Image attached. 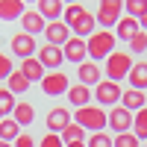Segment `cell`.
<instances>
[{"label": "cell", "mask_w": 147, "mask_h": 147, "mask_svg": "<svg viewBox=\"0 0 147 147\" xmlns=\"http://www.w3.org/2000/svg\"><path fill=\"white\" fill-rule=\"evenodd\" d=\"M12 74H15V65H12V59L6 53H0V80H9Z\"/></svg>", "instance_id": "cell-32"}, {"label": "cell", "mask_w": 147, "mask_h": 147, "mask_svg": "<svg viewBox=\"0 0 147 147\" xmlns=\"http://www.w3.org/2000/svg\"><path fill=\"white\" fill-rule=\"evenodd\" d=\"M138 32H141V27H138L136 18H121L118 27H115V38H121V41H132Z\"/></svg>", "instance_id": "cell-17"}, {"label": "cell", "mask_w": 147, "mask_h": 147, "mask_svg": "<svg viewBox=\"0 0 147 147\" xmlns=\"http://www.w3.org/2000/svg\"><path fill=\"white\" fill-rule=\"evenodd\" d=\"M6 88H9L12 94H24V91L30 88V82H27V77H24L21 71H15V74H12V77L6 80Z\"/></svg>", "instance_id": "cell-27"}, {"label": "cell", "mask_w": 147, "mask_h": 147, "mask_svg": "<svg viewBox=\"0 0 147 147\" xmlns=\"http://www.w3.org/2000/svg\"><path fill=\"white\" fill-rule=\"evenodd\" d=\"M138 27H141V30L147 32V9H144V15H141V21H138Z\"/></svg>", "instance_id": "cell-37"}, {"label": "cell", "mask_w": 147, "mask_h": 147, "mask_svg": "<svg viewBox=\"0 0 147 147\" xmlns=\"http://www.w3.org/2000/svg\"><path fill=\"white\" fill-rule=\"evenodd\" d=\"M132 136H136L138 141H141V138H147V106H144V109H138V112L132 115Z\"/></svg>", "instance_id": "cell-25"}, {"label": "cell", "mask_w": 147, "mask_h": 147, "mask_svg": "<svg viewBox=\"0 0 147 147\" xmlns=\"http://www.w3.org/2000/svg\"><path fill=\"white\" fill-rule=\"evenodd\" d=\"M65 147H85V141H74V144H65Z\"/></svg>", "instance_id": "cell-38"}, {"label": "cell", "mask_w": 147, "mask_h": 147, "mask_svg": "<svg viewBox=\"0 0 147 147\" xmlns=\"http://www.w3.org/2000/svg\"><path fill=\"white\" fill-rule=\"evenodd\" d=\"M132 56L124 53V50H115L112 56L106 59V65H103V74H106V80L109 82H121L124 77H129V71H132Z\"/></svg>", "instance_id": "cell-3"}, {"label": "cell", "mask_w": 147, "mask_h": 147, "mask_svg": "<svg viewBox=\"0 0 147 147\" xmlns=\"http://www.w3.org/2000/svg\"><path fill=\"white\" fill-rule=\"evenodd\" d=\"M0 147H12V144H6V141H0Z\"/></svg>", "instance_id": "cell-39"}, {"label": "cell", "mask_w": 147, "mask_h": 147, "mask_svg": "<svg viewBox=\"0 0 147 147\" xmlns=\"http://www.w3.org/2000/svg\"><path fill=\"white\" fill-rule=\"evenodd\" d=\"M21 24H24V32L27 35H35V32H44V27H47V21L38 15V12H24V18H21Z\"/></svg>", "instance_id": "cell-20"}, {"label": "cell", "mask_w": 147, "mask_h": 147, "mask_svg": "<svg viewBox=\"0 0 147 147\" xmlns=\"http://www.w3.org/2000/svg\"><path fill=\"white\" fill-rule=\"evenodd\" d=\"M121 106H124L127 112H132V115H136L138 109H144V106H147V97H144V91H136V88H127L124 94H121Z\"/></svg>", "instance_id": "cell-16"}, {"label": "cell", "mask_w": 147, "mask_h": 147, "mask_svg": "<svg viewBox=\"0 0 147 147\" xmlns=\"http://www.w3.org/2000/svg\"><path fill=\"white\" fill-rule=\"evenodd\" d=\"M85 147H115V138L106 136V132H91L88 141H85Z\"/></svg>", "instance_id": "cell-29"}, {"label": "cell", "mask_w": 147, "mask_h": 147, "mask_svg": "<svg viewBox=\"0 0 147 147\" xmlns=\"http://www.w3.org/2000/svg\"><path fill=\"white\" fill-rule=\"evenodd\" d=\"M77 77H80V85H85V88H91V85H97L103 80V68L97 65V62H82L80 68H77Z\"/></svg>", "instance_id": "cell-11"}, {"label": "cell", "mask_w": 147, "mask_h": 147, "mask_svg": "<svg viewBox=\"0 0 147 147\" xmlns=\"http://www.w3.org/2000/svg\"><path fill=\"white\" fill-rule=\"evenodd\" d=\"M62 53H65V62H74V65L88 62V44H85V38H77V35L68 38V44L62 47Z\"/></svg>", "instance_id": "cell-6"}, {"label": "cell", "mask_w": 147, "mask_h": 147, "mask_svg": "<svg viewBox=\"0 0 147 147\" xmlns=\"http://www.w3.org/2000/svg\"><path fill=\"white\" fill-rule=\"evenodd\" d=\"M68 124H71V112H68V109L56 106V109L47 112V129H50V132H59V136H62V129Z\"/></svg>", "instance_id": "cell-14"}, {"label": "cell", "mask_w": 147, "mask_h": 147, "mask_svg": "<svg viewBox=\"0 0 147 147\" xmlns=\"http://www.w3.org/2000/svg\"><path fill=\"white\" fill-rule=\"evenodd\" d=\"M144 147H147V141H144Z\"/></svg>", "instance_id": "cell-41"}, {"label": "cell", "mask_w": 147, "mask_h": 147, "mask_svg": "<svg viewBox=\"0 0 147 147\" xmlns=\"http://www.w3.org/2000/svg\"><path fill=\"white\" fill-rule=\"evenodd\" d=\"M18 136H21V127H18L12 118H3V121H0V141L15 144V138H18Z\"/></svg>", "instance_id": "cell-24"}, {"label": "cell", "mask_w": 147, "mask_h": 147, "mask_svg": "<svg viewBox=\"0 0 147 147\" xmlns=\"http://www.w3.org/2000/svg\"><path fill=\"white\" fill-rule=\"evenodd\" d=\"M115 32L112 30H97L85 44H88V59L91 62H106L109 56L115 53Z\"/></svg>", "instance_id": "cell-1"}, {"label": "cell", "mask_w": 147, "mask_h": 147, "mask_svg": "<svg viewBox=\"0 0 147 147\" xmlns=\"http://www.w3.org/2000/svg\"><path fill=\"white\" fill-rule=\"evenodd\" d=\"M68 30L77 35V38H91V35L97 32V21H94V15H88V12H85V15H82V18H77Z\"/></svg>", "instance_id": "cell-13"}, {"label": "cell", "mask_w": 147, "mask_h": 147, "mask_svg": "<svg viewBox=\"0 0 147 147\" xmlns=\"http://www.w3.org/2000/svg\"><path fill=\"white\" fill-rule=\"evenodd\" d=\"M109 129L115 136H124V132H132V112H127L124 106H118L109 112Z\"/></svg>", "instance_id": "cell-10"}, {"label": "cell", "mask_w": 147, "mask_h": 147, "mask_svg": "<svg viewBox=\"0 0 147 147\" xmlns=\"http://www.w3.org/2000/svg\"><path fill=\"white\" fill-rule=\"evenodd\" d=\"M38 147H65V141L59 138L56 132H50V136H44V138H41V144H38Z\"/></svg>", "instance_id": "cell-35"}, {"label": "cell", "mask_w": 147, "mask_h": 147, "mask_svg": "<svg viewBox=\"0 0 147 147\" xmlns=\"http://www.w3.org/2000/svg\"><path fill=\"white\" fill-rule=\"evenodd\" d=\"M12 147H35V141H32V136H24V132H21V136L15 138V144H12Z\"/></svg>", "instance_id": "cell-36"}, {"label": "cell", "mask_w": 147, "mask_h": 147, "mask_svg": "<svg viewBox=\"0 0 147 147\" xmlns=\"http://www.w3.org/2000/svg\"><path fill=\"white\" fill-rule=\"evenodd\" d=\"M9 41H12V53L21 56V59H32L35 53H38V47H35V38H32V35H27V32H15Z\"/></svg>", "instance_id": "cell-9"}, {"label": "cell", "mask_w": 147, "mask_h": 147, "mask_svg": "<svg viewBox=\"0 0 147 147\" xmlns=\"http://www.w3.org/2000/svg\"><path fill=\"white\" fill-rule=\"evenodd\" d=\"M59 138H62L65 144H74V141H85V129H82L80 124H74V121H71V124L62 129V136H59Z\"/></svg>", "instance_id": "cell-26"}, {"label": "cell", "mask_w": 147, "mask_h": 147, "mask_svg": "<svg viewBox=\"0 0 147 147\" xmlns=\"http://www.w3.org/2000/svg\"><path fill=\"white\" fill-rule=\"evenodd\" d=\"M35 59L41 62V68H44V71H56L59 65L65 62V53H62V47L44 44V47H38V53H35Z\"/></svg>", "instance_id": "cell-8"}, {"label": "cell", "mask_w": 147, "mask_h": 147, "mask_svg": "<svg viewBox=\"0 0 147 147\" xmlns=\"http://www.w3.org/2000/svg\"><path fill=\"white\" fill-rule=\"evenodd\" d=\"M15 106H18V100H15V94H12L9 88H0V112H15Z\"/></svg>", "instance_id": "cell-30"}, {"label": "cell", "mask_w": 147, "mask_h": 147, "mask_svg": "<svg viewBox=\"0 0 147 147\" xmlns=\"http://www.w3.org/2000/svg\"><path fill=\"white\" fill-rule=\"evenodd\" d=\"M12 121H15L18 127H30L32 121H35V109H32L30 103H18L15 112H12Z\"/></svg>", "instance_id": "cell-23"}, {"label": "cell", "mask_w": 147, "mask_h": 147, "mask_svg": "<svg viewBox=\"0 0 147 147\" xmlns=\"http://www.w3.org/2000/svg\"><path fill=\"white\" fill-rule=\"evenodd\" d=\"M44 38H47V44H53V47H65L68 38H71V30L65 27L62 21L47 24V27H44Z\"/></svg>", "instance_id": "cell-12"}, {"label": "cell", "mask_w": 147, "mask_h": 147, "mask_svg": "<svg viewBox=\"0 0 147 147\" xmlns=\"http://www.w3.org/2000/svg\"><path fill=\"white\" fill-rule=\"evenodd\" d=\"M68 100H71V106H77V109L91 106V88H85V85H74V88H68Z\"/></svg>", "instance_id": "cell-22"}, {"label": "cell", "mask_w": 147, "mask_h": 147, "mask_svg": "<svg viewBox=\"0 0 147 147\" xmlns=\"http://www.w3.org/2000/svg\"><path fill=\"white\" fill-rule=\"evenodd\" d=\"M68 88H71L68 74H62V71H50V74H44V80H41V91H44L47 97L68 94Z\"/></svg>", "instance_id": "cell-5"}, {"label": "cell", "mask_w": 147, "mask_h": 147, "mask_svg": "<svg viewBox=\"0 0 147 147\" xmlns=\"http://www.w3.org/2000/svg\"><path fill=\"white\" fill-rule=\"evenodd\" d=\"M85 15V6H80V3H71V6H65V12H62V24L65 27H71L77 18H82Z\"/></svg>", "instance_id": "cell-28"}, {"label": "cell", "mask_w": 147, "mask_h": 147, "mask_svg": "<svg viewBox=\"0 0 147 147\" xmlns=\"http://www.w3.org/2000/svg\"><path fill=\"white\" fill-rule=\"evenodd\" d=\"M129 88H136V91H144L147 88V62H138V65H132L129 71Z\"/></svg>", "instance_id": "cell-21"}, {"label": "cell", "mask_w": 147, "mask_h": 147, "mask_svg": "<svg viewBox=\"0 0 147 147\" xmlns=\"http://www.w3.org/2000/svg\"><path fill=\"white\" fill-rule=\"evenodd\" d=\"M24 12L27 9L21 0H0V21H21Z\"/></svg>", "instance_id": "cell-19"}, {"label": "cell", "mask_w": 147, "mask_h": 147, "mask_svg": "<svg viewBox=\"0 0 147 147\" xmlns=\"http://www.w3.org/2000/svg\"><path fill=\"white\" fill-rule=\"evenodd\" d=\"M141 141L132 136V132H124V136H115V147H138Z\"/></svg>", "instance_id": "cell-34"}, {"label": "cell", "mask_w": 147, "mask_h": 147, "mask_svg": "<svg viewBox=\"0 0 147 147\" xmlns=\"http://www.w3.org/2000/svg\"><path fill=\"white\" fill-rule=\"evenodd\" d=\"M3 118H6V115H3V112H0V121H3Z\"/></svg>", "instance_id": "cell-40"}, {"label": "cell", "mask_w": 147, "mask_h": 147, "mask_svg": "<svg viewBox=\"0 0 147 147\" xmlns=\"http://www.w3.org/2000/svg\"><path fill=\"white\" fill-rule=\"evenodd\" d=\"M38 15L44 18V21H50V24H56V21H62V12H65V6L59 3V0H41L38 3Z\"/></svg>", "instance_id": "cell-18"}, {"label": "cell", "mask_w": 147, "mask_h": 147, "mask_svg": "<svg viewBox=\"0 0 147 147\" xmlns=\"http://www.w3.org/2000/svg\"><path fill=\"white\" fill-rule=\"evenodd\" d=\"M129 50H132V53H144V50H147V32H144V30L129 41Z\"/></svg>", "instance_id": "cell-33"}, {"label": "cell", "mask_w": 147, "mask_h": 147, "mask_svg": "<svg viewBox=\"0 0 147 147\" xmlns=\"http://www.w3.org/2000/svg\"><path fill=\"white\" fill-rule=\"evenodd\" d=\"M121 0H103L100 6H97V15H94V21L100 24L103 30H109V27H118V21H121Z\"/></svg>", "instance_id": "cell-4"}, {"label": "cell", "mask_w": 147, "mask_h": 147, "mask_svg": "<svg viewBox=\"0 0 147 147\" xmlns=\"http://www.w3.org/2000/svg\"><path fill=\"white\" fill-rule=\"evenodd\" d=\"M18 71L24 74V77H27V82H30V85H32V82H38V85H41L44 74H47V71L41 68V62H38V59H35V56H32V59H24Z\"/></svg>", "instance_id": "cell-15"}, {"label": "cell", "mask_w": 147, "mask_h": 147, "mask_svg": "<svg viewBox=\"0 0 147 147\" xmlns=\"http://www.w3.org/2000/svg\"><path fill=\"white\" fill-rule=\"evenodd\" d=\"M124 9L129 12V18H136V21H141V15H144V9H147V0H127V3H124Z\"/></svg>", "instance_id": "cell-31"}, {"label": "cell", "mask_w": 147, "mask_h": 147, "mask_svg": "<svg viewBox=\"0 0 147 147\" xmlns=\"http://www.w3.org/2000/svg\"><path fill=\"white\" fill-rule=\"evenodd\" d=\"M94 94H97V103H100V106H115V103L121 100V94H124V91H121L118 82L100 80V82L94 85Z\"/></svg>", "instance_id": "cell-7"}, {"label": "cell", "mask_w": 147, "mask_h": 147, "mask_svg": "<svg viewBox=\"0 0 147 147\" xmlns=\"http://www.w3.org/2000/svg\"><path fill=\"white\" fill-rule=\"evenodd\" d=\"M74 124H80L85 132H103L109 127V112H103L97 106H82L74 112Z\"/></svg>", "instance_id": "cell-2"}]
</instances>
